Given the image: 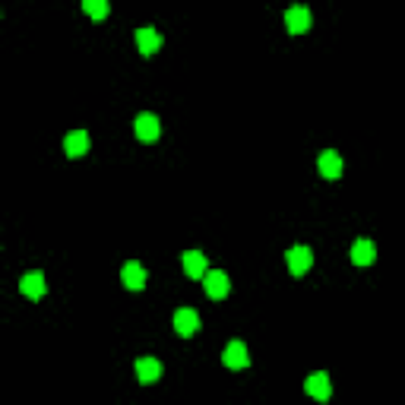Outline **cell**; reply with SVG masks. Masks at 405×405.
Segmentation results:
<instances>
[{
	"mask_svg": "<svg viewBox=\"0 0 405 405\" xmlns=\"http://www.w3.org/2000/svg\"><path fill=\"white\" fill-rule=\"evenodd\" d=\"M202 288H206V294H209L212 301H218V298H225V294L232 292V279H228L222 270H206Z\"/></svg>",
	"mask_w": 405,
	"mask_h": 405,
	"instance_id": "cell-1",
	"label": "cell"
},
{
	"mask_svg": "<svg viewBox=\"0 0 405 405\" xmlns=\"http://www.w3.org/2000/svg\"><path fill=\"white\" fill-rule=\"evenodd\" d=\"M288 260V270H292V276H304V272L314 266V250L304 247V244H298V247H292L285 254Z\"/></svg>",
	"mask_w": 405,
	"mask_h": 405,
	"instance_id": "cell-2",
	"label": "cell"
},
{
	"mask_svg": "<svg viewBox=\"0 0 405 405\" xmlns=\"http://www.w3.org/2000/svg\"><path fill=\"white\" fill-rule=\"evenodd\" d=\"M304 390H308V396H314L317 402H326V399L332 396V383H330V374H323V370H317V374H310L308 380H304Z\"/></svg>",
	"mask_w": 405,
	"mask_h": 405,
	"instance_id": "cell-3",
	"label": "cell"
},
{
	"mask_svg": "<svg viewBox=\"0 0 405 405\" xmlns=\"http://www.w3.org/2000/svg\"><path fill=\"white\" fill-rule=\"evenodd\" d=\"M133 130H136V136H140L143 143H156L158 133H162V120H158L156 114L146 111V114H140V117H136Z\"/></svg>",
	"mask_w": 405,
	"mask_h": 405,
	"instance_id": "cell-4",
	"label": "cell"
},
{
	"mask_svg": "<svg viewBox=\"0 0 405 405\" xmlns=\"http://www.w3.org/2000/svg\"><path fill=\"white\" fill-rule=\"evenodd\" d=\"M222 361H225V368H232V370L247 368V364H250V358H247V346H244L241 339L228 342V346H225V352H222Z\"/></svg>",
	"mask_w": 405,
	"mask_h": 405,
	"instance_id": "cell-5",
	"label": "cell"
},
{
	"mask_svg": "<svg viewBox=\"0 0 405 405\" xmlns=\"http://www.w3.org/2000/svg\"><path fill=\"white\" fill-rule=\"evenodd\" d=\"M320 174L326 180H339L342 178V156H339L336 149H326V152H320Z\"/></svg>",
	"mask_w": 405,
	"mask_h": 405,
	"instance_id": "cell-6",
	"label": "cell"
},
{
	"mask_svg": "<svg viewBox=\"0 0 405 405\" xmlns=\"http://www.w3.org/2000/svg\"><path fill=\"white\" fill-rule=\"evenodd\" d=\"M174 330H178V336H194L200 330V314L194 308H180L174 314Z\"/></svg>",
	"mask_w": 405,
	"mask_h": 405,
	"instance_id": "cell-7",
	"label": "cell"
},
{
	"mask_svg": "<svg viewBox=\"0 0 405 405\" xmlns=\"http://www.w3.org/2000/svg\"><path fill=\"white\" fill-rule=\"evenodd\" d=\"M120 282H124L130 292H140V288L146 285V270L136 260L124 263V270H120Z\"/></svg>",
	"mask_w": 405,
	"mask_h": 405,
	"instance_id": "cell-8",
	"label": "cell"
},
{
	"mask_svg": "<svg viewBox=\"0 0 405 405\" xmlns=\"http://www.w3.org/2000/svg\"><path fill=\"white\" fill-rule=\"evenodd\" d=\"M285 26L292 35H301V32L310 29V10L308 7H288L285 10Z\"/></svg>",
	"mask_w": 405,
	"mask_h": 405,
	"instance_id": "cell-9",
	"label": "cell"
},
{
	"mask_svg": "<svg viewBox=\"0 0 405 405\" xmlns=\"http://www.w3.org/2000/svg\"><path fill=\"white\" fill-rule=\"evenodd\" d=\"M136 48H140V54H146V57H152V54L162 48V35H158L152 26H143V29L136 32Z\"/></svg>",
	"mask_w": 405,
	"mask_h": 405,
	"instance_id": "cell-10",
	"label": "cell"
},
{
	"mask_svg": "<svg viewBox=\"0 0 405 405\" xmlns=\"http://www.w3.org/2000/svg\"><path fill=\"white\" fill-rule=\"evenodd\" d=\"M19 292L26 294V298H32V301H38L41 294H45V276L41 272H26L23 279H19Z\"/></svg>",
	"mask_w": 405,
	"mask_h": 405,
	"instance_id": "cell-11",
	"label": "cell"
},
{
	"mask_svg": "<svg viewBox=\"0 0 405 405\" xmlns=\"http://www.w3.org/2000/svg\"><path fill=\"white\" fill-rule=\"evenodd\" d=\"M374 256H377L374 241L358 238V241L352 244V263H355V266H370V263H374Z\"/></svg>",
	"mask_w": 405,
	"mask_h": 405,
	"instance_id": "cell-12",
	"label": "cell"
},
{
	"mask_svg": "<svg viewBox=\"0 0 405 405\" xmlns=\"http://www.w3.org/2000/svg\"><path fill=\"white\" fill-rule=\"evenodd\" d=\"M64 149H67L70 158H79L89 152V133L86 130H73V133H67V140H64Z\"/></svg>",
	"mask_w": 405,
	"mask_h": 405,
	"instance_id": "cell-13",
	"label": "cell"
},
{
	"mask_svg": "<svg viewBox=\"0 0 405 405\" xmlns=\"http://www.w3.org/2000/svg\"><path fill=\"white\" fill-rule=\"evenodd\" d=\"M206 270H209L206 254H200V250H187V254H184V272H187L190 279H202Z\"/></svg>",
	"mask_w": 405,
	"mask_h": 405,
	"instance_id": "cell-14",
	"label": "cell"
},
{
	"mask_svg": "<svg viewBox=\"0 0 405 405\" xmlns=\"http://www.w3.org/2000/svg\"><path fill=\"white\" fill-rule=\"evenodd\" d=\"M136 377H140V383H156L158 377H162V361L140 358L136 361Z\"/></svg>",
	"mask_w": 405,
	"mask_h": 405,
	"instance_id": "cell-15",
	"label": "cell"
},
{
	"mask_svg": "<svg viewBox=\"0 0 405 405\" xmlns=\"http://www.w3.org/2000/svg\"><path fill=\"white\" fill-rule=\"evenodd\" d=\"M83 10L92 16V19H105V16L111 13V7H108L105 0H86V3H83Z\"/></svg>",
	"mask_w": 405,
	"mask_h": 405,
	"instance_id": "cell-16",
	"label": "cell"
}]
</instances>
